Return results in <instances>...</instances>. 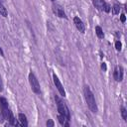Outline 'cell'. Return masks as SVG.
Returning a JSON list of instances; mask_svg holds the SVG:
<instances>
[{"mask_svg": "<svg viewBox=\"0 0 127 127\" xmlns=\"http://www.w3.org/2000/svg\"><path fill=\"white\" fill-rule=\"evenodd\" d=\"M83 93H84L85 101H86L87 106H88V108L90 109V111L93 112V113L97 112V105H96V102H95L94 95H93V93L91 92V90H90V88H89L88 86H84V88H83Z\"/></svg>", "mask_w": 127, "mask_h": 127, "instance_id": "cell-1", "label": "cell"}, {"mask_svg": "<svg viewBox=\"0 0 127 127\" xmlns=\"http://www.w3.org/2000/svg\"><path fill=\"white\" fill-rule=\"evenodd\" d=\"M95 33H96V35H97V37L99 39H103L104 38V33H103V31H102L100 26H96L95 27Z\"/></svg>", "mask_w": 127, "mask_h": 127, "instance_id": "cell-11", "label": "cell"}, {"mask_svg": "<svg viewBox=\"0 0 127 127\" xmlns=\"http://www.w3.org/2000/svg\"><path fill=\"white\" fill-rule=\"evenodd\" d=\"M119 12H120V7H119V5L114 4V5H113V8H112V14L117 15V14H119Z\"/></svg>", "mask_w": 127, "mask_h": 127, "instance_id": "cell-14", "label": "cell"}, {"mask_svg": "<svg viewBox=\"0 0 127 127\" xmlns=\"http://www.w3.org/2000/svg\"><path fill=\"white\" fill-rule=\"evenodd\" d=\"M47 126L49 127V126H51V127H54L55 126V123H54V121L52 120V119H49L48 121H47Z\"/></svg>", "mask_w": 127, "mask_h": 127, "instance_id": "cell-18", "label": "cell"}, {"mask_svg": "<svg viewBox=\"0 0 127 127\" xmlns=\"http://www.w3.org/2000/svg\"><path fill=\"white\" fill-rule=\"evenodd\" d=\"M110 10H111L110 5H109L108 3H106V2H105V4H104V8H103V11H104V12H106V13H109V12H110Z\"/></svg>", "mask_w": 127, "mask_h": 127, "instance_id": "cell-16", "label": "cell"}, {"mask_svg": "<svg viewBox=\"0 0 127 127\" xmlns=\"http://www.w3.org/2000/svg\"><path fill=\"white\" fill-rule=\"evenodd\" d=\"M0 15L3 16V17H7L8 16V12H7V9L4 7V5L0 2Z\"/></svg>", "mask_w": 127, "mask_h": 127, "instance_id": "cell-13", "label": "cell"}, {"mask_svg": "<svg viewBox=\"0 0 127 127\" xmlns=\"http://www.w3.org/2000/svg\"><path fill=\"white\" fill-rule=\"evenodd\" d=\"M3 90V83H2V80H1V77H0V92Z\"/></svg>", "mask_w": 127, "mask_h": 127, "instance_id": "cell-21", "label": "cell"}, {"mask_svg": "<svg viewBox=\"0 0 127 127\" xmlns=\"http://www.w3.org/2000/svg\"><path fill=\"white\" fill-rule=\"evenodd\" d=\"M53 11H54V13H55L57 16H59L60 18H66L65 13H64V8L61 7L60 5L53 6Z\"/></svg>", "mask_w": 127, "mask_h": 127, "instance_id": "cell-7", "label": "cell"}, {"mask_svg": "<svg viewBox=\"0 0 127 127\" xmlns=\"http://www.w3.org/2000/svg\"><path fill=\"white\" fill-rule=\"evenodd\" d=\"M8 107V101L4 97H0V109H4Z\"/></svg>", "mask_w": 127, "mask_h": 127, "instance_id": "cell-12", "label": "cell"}, {"mask_svg": "<svg viewBox=\"0 0 127 127\" xmlns=\"http://www.w3.org/2000/svg\"><path fill=\"white\" fill-rule=\"evenodd\" d=\"M18 121H19L20 126H23V127H27L28 126V121H27V117H26L25 114L19 113L18 114Z\"/></svg>", "mask_w": 127, "mask_h": 127, "instance_id": "cell-8", "label": "cell"}, {"mask_svg": "<svg viewBox=\"0 0 127 127\" xmlns=\"http://www.w3.org/2000/svg\"><path fill=\"white\" fill-rule=\"evenodd\" d=\"M115 48H116L117 51H121V49H122V44H121L120 41H116V42H115Z\"/></svg>", "mask_w": 127, "mask_h": 127, "instance_id": "cell-17", "label": "cell"}, {"mask_svg": "<svg viewBox=\"0 0 127 127\" xmlns=\"http://www.w3.org/2000/svg\"><path fill=\"white\" fill-rule=\"evenodd\" d=\"M113 75H114V78H115L116 81H121L123 79V68H122V66H120V65L116 66L114 68Z\"/></svg>", "mask_w": 127, "mask_h": 127, "instance_id": "cell-6", "label": "cell"}, {"mask_svg": "<svg viewBox=\"0 0 127 127\" xmlns=\"http://www.w3.org/2000/svg\"><path fill=\"white\" fill-rule=\"evenodd\" d=\"M52 1H55V0H52Z\"/></svg>", "mask_w": 127, "mask_h": 127, "instance_id": "cell-23", "label": "cell"}, {"mask_svg": "<svg viewBox=\"0 0 127 127\" xmlns=\"http://www.w3.org/2000/svg\"><path fill=\"white\" fill-rule=\"evenodd\" d=\"M53 79H54V83H55V85H56V87H57V89L59 90V92H60V94L62 95V96H65V90H64V86H63V84H62V82L60 81V79H59V77L54 73L53 74Z\"/></svg>", "mask_w": 127, "mask_h": 127, "instance_id": "cell-4", "label": "cell"}, {"mask_svg": "<svg viewBox=\"0 0 127 127\" xmlns=\"http://www.w3.org/2000/svg\"><path fill=\"white\" fill-rule=\"evenodd\" d=\"M0 56H1V57H4V53H3V51H2L1 48H0Z\"/></svg>", "mask_w": 127, "mask_h": 127, "instance_id": "cell-22", "label": "cell"}, {"mask_svg": "<svg viewBox=\"0 0 127 127\" xmlns=\"http://www.w3.org/2000/svg\"><path fill=\"white\" fill-rule=\"evenodd\" d=\"M58 119H59V122L61 123V125H63V126H64V127H68L69 126V123H68V119L65 117V116H64L63 114H58Z\"/></svg>", "mask_w": 127, "mask_h": 127, "instance_id": "cell-9", "label": "cell"}, {"mask_svg": "<svg viewBox=\"0 0 127 127\" xmlns=\"http://www.w3.org/2000/svg\"><path fill=\"white\" fill-rule=\"evenodd\" d=\"M101 68H102L104 71L107 69V66H106V64H105V63H102V64H101Z\"/></svg>", "mask_w": 127, "mask_h": 127, "instance_id": "cell-19", "label": "cell"}, {"mask_svg": "<svg viewBox=\"0 0 127 127\" xmlns=\"http://www.w3.org/2000/svg\"><path fill=\"white\" fill-rule=\"evenodd\" d=\"M56 101H57V107H58V111L60 114H63L64 116H65L68 120H70V114H69V110L67 108V106L64 104V102L63 100H61L58 96L55 97Z\"/></svg>", "mask_w": 127, "mask_h": 127, "instance_id": "cell-2", "label": "cell"}, {"mask_svg": "<svg viewBox=\"0 0 127 127\" xmlns=\"http://www.w3.org/2000/svg\"><path fill=\"white\" fill-rule=\"evenodd\" d=\"M120 20H121V22H125V20H126V18H125V15H124V14H121V17H120Z\"/></svg>", "mask_w": 127, "mask_h": 127, "instance_id": "cell-20", "label": "cell"}, {"mask_svg": "<svg viewBox=\"0 0 127 127\" xmlns=\"http://www.w3.org/2000/svg\"><path fill=\"white\" fill-rule=\"evenodd\" d=\"M73 22H74V25H75L76 29H77L80 33H84V32H85V26H84L82 20L79 19V17H74V18H73Z\"/></svg>", "mask_w": 127, "mask_h": 127, "instance_id": "cell-5", "label": "cell"}, {"mask_svg": "<svg viewBox=\"0 0 127 127\" xmlns=\"http://www.w3.org/2000/svg\"><path fill=\"white\" fill-rule=\"evenodd\" d=\"M104 4H105V1H104V0H93V5H94L95 8H97V10H99V11H103Z\"/></svg>", "mask_w": 127, "mask_h": 127, "instance_id": "cell-10", "label": "cell"}, {"mask_svg": "<svg viewBox=\"0 0 127 127\" xmlns=\"http://www.w3.org/2000/svg\"><path fill=\"white\" fill-rule=\"evenodd\" d=\"M29 82H30V85H31V88L32 90L37 93V94H40L41 93V88H40V83L37 79V77L35 76V74L31 71L29 73Z\"/></svg>", "mask_w": 127, "mask_h": 127, "instance_id": "cell-3", "label": "cell"}, {"mask_svg": "<svg viewBox=\"0 0 127 127\" xmlns=\"http://www.w3.org/2000/svg\"><path fill=\"white\" fill-rule=\"evenodd\" d=\"M121 116H122V118H123L125 121L127 120V110H126L124 107L121 108Z\"/></svg>", "mask_w": 127, "mask_h": 127, "instance_id": "cell-15", "label": "cell"}]
</instances>
